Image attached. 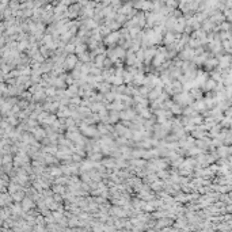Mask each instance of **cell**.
<instances>
[{
	"label": "cell",
	"instance_id": "1",
	"mask_svg": "<svg viewBox=\"0 0 232 232\" xmlns=\"http://www.w3.org/2000/svg\"><path fill=\"white\" fill-rule=\"evenodd\" d=\"M80 130L81 133H83L84 136H87V137H97V136H99L101 133H99V130H98L97 128H94V126H90L88 124H84L80 126Z\"/></svg>",
	"mask_w": 232,
	"mask_h": 232
},
{
	"label": "cell",
	"instance_id": "2",
	"mask_svg": "<svg viewBox=\"0 0 232 232\" xmlns=\"http://www.w3.org/2000/svg\"><path fill=\"white\" fill-rule=\"evenodd\" d=\"M77 65V58L75 54H69L64 61V69H75V67Z\"/></svg>",
	"mask_w": 232,
	"mask_h": 232
},
{
	"label": "cell",
	"instance_id": "3",
	"mask_svg": "<svg viewBox=\"0 0 232 232\" xmlns=\"http://www.w3.org/2000/svg\"><path fill=\"white\" fill-rule=\"evenodd\" d=\"M166 50L163 49V50H159L158 53L155 54V57H153V61H152V64L155 65V67H160V65H163V63H164L166 60Z\"/></svg>",
	"mask_w": 232,
	"mask_h": 232
},
{
	"label": "cell",
	"instance_id": "4",
	"mask_svg": "<svg viewBox=\"0 0 232 232\" xmlns=\"http://www.w3.org/2000/svg\"><path fill=\"white\" fill-rule=\"evenodd\" d=\"M120 117L124 121H129V120H133L136 117L135 110H125V111H120Z\"/></svg>",
	"mask_w": 232,
	"mask_h": 232
},
{
	"label": "cell",
	"instance_id": "5",
	"mask_svg": "<svg viewBox=\"0 0 232 232\" xmlns=\"http://www.w3.org/2000/svg\"><path fill=\"white\" fill-rule=\"evenodd\" d=\"M22 204V208H23V210L24 212H29V210H31L33 209V206H34V202H33V200L31 198H23V201L20 202Z\"/></svg>",
	"mask_w": 232,
	"mask_h": 232
},
{
	"label": "cell",
	"instance_id": "6",
	"mask_svg": "<svg viewBox=\"0 0 232 232\" xmlns=\"http://www.w3.org/2000/svg\"><path fill=\"white\" fill-rule=\"evenodd\" d=\"M33 133H34V137L37 138V140H44L46 137V132L42 128H34L33 129Z\"/></svg>",
	"mask_w": 232,
	"mask_h": 232
},
{
	"label": "cell",
	"instance_id": "7",
	"mask_svg": "<svg viewBox=\"0 0 232 232\" xmlns=\"http://www.w3.org/2000/svg\"><path fill=\"white\" fill-rule=\"evenodd\" d=\"M138 63V60H137V57H136L135 54L132 53V52H129L128 53V56H126V64L129 65V67H135L136 64Z\"/></svg>",
	"mask_w": 232,
	"mask_h": 232
},
{
	"label": "cell",
	"instance_id": "8",
	"mask_svg": "<svg viewBox=\"0 0 232 232\" xmlns=\"http://www.w3.org/2000/svg\"><path fill=\"white\" fill-rule=\"evenodd\" d=\"M120 118H121L120 117V111H117V110L110 111L109 113V124H115Z\"/></svg>",
	"mask_w": 232,
	"mask_h": 232
},
{
	"label": "cell",
	"instance_id": "9",
	"mask_svg": "<svg viewBox=\"0 0 232 232\" xmlns=\"http://www.w3.org/2000/svg\"><path fill=\"white\" fill-rule=\"evenodd\" d=\"M98 90L101 91L102 94H107V92H110V83L109 81H106V83H98Z\"/></svg>",
	"mask_w": 232,
	"mask_h": 232
},
{
	"label": "cell",
	"instance_id": "10",
	"mask_svg": "<svg viewBox=\"0 0 232 232\" xmlns=\"http://www.w3.org/2000/svg\"><path fill=\"white\" fill-rule=\"evenodd\" d=\"M12 197H14V201H15V202H22V201H23V198H24V192H23V190H19V192L14 193Z\"/></svg>",
	"mask_w": 232,
	"mask_h": 232
},
{
	"label": "cell",
	"instance_id": "11",
	"mask_svg": "<svg viewBox=\"0 0 232 232\" xmlns=\"http://www.w3.org/2000/svg\"><path fill=\"white\" fill-rule=\"evenodd\" d=\"M111 213H113V215H115V216H120V217H124V216H126V212H125L122 208H113Z\"/></svg>",
	"mask_w": 232,
	"mask_h": 232
},
{
	"label": "cell",
	"instance_id": "12",
	"mask_svg": "<svg viewBox=\"0 0 232 232\" xmlns=\"http://www.w3.org/2000/svg\"><path fill=\"white\" fill-rule=\"evenodd\" d=\"M104 60H106V57H104V56H98V57L94 60V63H95V65H97V67L102 68V67H103V64H104Z\"/></svg>",
	"mask_w": 232,
	"mask_h": 232
},
{
	"label": "cell",
	"instance_id": "13",
	"mask_svg": "<svg viewBox=\"0 0 232 232\" xmlns=\"http://www.w3.org/2000/svg\"><path fill=\"white\" fill-rule=\"evenodd\" d=\"M49 172H50L52 177H60L61 172H63V168H58V167H52L50 170H49Z\"/></svg>",
	"mask_w": 232,
	"mask_h": 232
},
{
	"label": "cell",
	"instance_id": "14",
	"mask_svg": "<svg viewBox=\"0 0 232 232\" xmlns=\"http://www.w3.org/2000/svg\"><path fill=\"white\" fill-rule=\"evenodd\" d=\"M171 220L170 219H160L159 220V223H158V228H160V227H166V226H168V224H171Z\"/></svg>",
	"mask_w": 232,
	"mask_h": 232
},
{
	"label": "cell",
	"instance_id": "15",
	"mask_svg": "<svg viewBox=\"0 0 232 232\" xmlns=\"http://www.w3.org/2000/svg\"><path fill=\"white\" fill-rule=\"evenodd\" d=\"M90 159L92 161H94V160H101V159H102V153H101V152H98V153L95 152V153H94V152L90 151Z\"/></svg>",
	"mask_w": 232,
	"mask_h": 232
},
{
	"label": "cell",
	"instance_id": "16",
	"mask_svg": "<svg viewBox=\"0 0 232 232\" xmlns=\"http://www.w3.org/2000/svg\"><path fill=\"white\" fill-rule=\"evenodd\" d=\"M79 58H80V61L81 63H90L91 61V58H90V56H88V54H86L83 52V53H80L79 54Z\"/></svg>",
	"mask_w": 232,
	"mask_h": 232
},
{
	"label": "cell",
	"instance_id": "17",
	"mask_svg": "<svg viewBox=\"0 0 232 232\" xmlns=\"http://www.w3.org/2000/svg\"><path fill=\"white\" fill-rule=\"evenodd\" d=\"M170 110H171L172 114H181V113H182L181 107H179L178 104H172L171 107H170Z\"/></svg>",
	"mask_w": 232,
	"mask_h": 232
},
{
	"label": "cell",
	"instance_id": "18",
	"mask_svg": "<svg viewBox=\"0 0 232 232\" xmlns=\"http://www.w3.org/2000/svg\"><path fill=\"white\" fill-rule=\"evenodd\" d=\"M115 41H117V34H113L106 40V44H114Z\"/></svg>",
	"mask_w": 232,
	"mask_h": 232
},
{
	"label": "cell",
	"instance_id": "19",
	"mask_svg": "<svg viewBox=\"0 0 232 232\" xmlns=\"http://www.w3.org/2000/svg\"><path fill=\"white\" fill-rule=\"evenodd\" d=\"M84 48H86V46H84V45H79V46H77L76 49H75V50H76L77 53L80 54V53H83V52H84Z\"/></svg>",
	"mask_w": 232,
	"mask_h": 232
},
{
	"label": "cell",
	"instance_id": "20",
	"mask_svg": "<svg viewBox=\"0 0 232 232\" xmlns=\"http://www.w3.org/2000/svg\"><path fill=\"white\" fill-rule=\"evenodd\" d=\"M170 42H172V35H167L166 38V44H170Z\"/></svg>",
	"mask_w": 232,
	"mask_h": 232
}]
</instances>
